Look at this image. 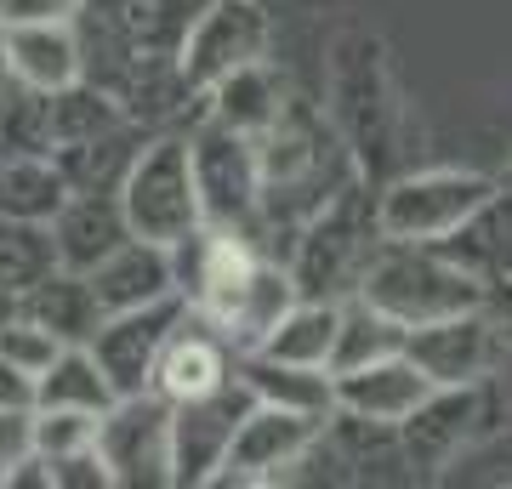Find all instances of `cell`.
I'll return each instance as SVG.
<instances>
[{"instance_id": "25", "label": "cell", "mask_w": 512, "mask_h": 489, "mask_svg": "<svg viewBox=\"0 0 512 489\" xmlns=\"http://www.w3.org/2000/svg\"><path fill=\"white\" fill-rule=\"evenodd\" d=\"M336 313H342V302H313V296H296L291 308L279 313V325L268 330L251 353L279 359V364H302V370H330Z\"/></svg>"}, {"instance_id": "34", "label": "cell", "mask_w": 512, "mask_h": 489, "mask_svg": "<svg viewBox=\"0 0 512 489\" xmlns=\"http://www.w3.org/2000/svg\"><path fill=\"white\" fill-rule=\"evenodd\" d=\"M46 467H52V489H114L109 467H103V455H97L92 444L57 455V461H46Z\"/></svg>"}, {"instance_id": "3", "label": "cell", "mask_w": 512, "mask_h": 489, "mask_svg": "<svg viewBox=\"0 0 512 489\" xmlns=\"http://www.w3.org/2000/svg\"><path fill=\"white\" fill-rule=\"evenodd\" d=\"M200 0H80L74 40H80V80L120 97L137 69L177 57L183 29Z\"/></svg>"}, {"instance_id": "13", "label": "cell", "mask_w": 512, "mask_h": 489, "mask_svg": "<svg viewBox=\"0 0 512 489\" xmlns=\"http://www.w3.org/2000/svg\"><path fill=\"white\" fill-rule=\"evenodd\" d=\"M245 410H251V387L239 376H228L200 399L171 404V489H205L217 478L222 450Z\"/></svg>"}, {"instance_id": "38", "label": "cell", "mask_w": 512, "mask_h": 489, "mask_svg": "<svg viewBox=\"0 0 512 489\" xmlns=\"http://www.w3.org/2000/svg\"><path fill=\"white\" fill-rule=\"evenodd\" d=\"M0 410H35V376L0 359Z\"/></svg>"}, {"instance_id": "5", "label": "cell", "mask_w": 512, "mask_h": 489, "mask_svg": "<svg viewBox=\"0 0 512 489\" xmlns=\"http://www.w3.org/2000/svg\"><path fill=\"white\" fill-rule=\"evenodd\" d=\"M359 302H370L376 313H387L393 325L416 330L433 325L444 313L484 308V279H473L467 268H456L439 245H410V239H382L370 251L359 285Z\"/></svg>"}, {"instance_id": "1", "label": "cell", "mask_w": 512, "mask_h": 489, "mask_svg": "<svg viewBox=\"0 0 512 489\" xmlns=\"http://www.w3.org/2000/svg\"><path fill=\"white\" fill-rule=\"evenodd\" d=\"M256 171H262V251L274 234L291 239V228L308 211H319L342 182L359 177L330 114L291 97V91H285L274 120L256 131Z\"/></svg>"}, {"instance_id": "16", "label": "cell", "mask_w": 512, "mask_h": 489, "mask_svg": "<svg viewBox=\"0 0 512 489\" xmlns=\"http://www.w3.org/2000/svg\"><path fill=\"white\" fill-rule=\"evenodd\" d=\"M421 393H427V376L404 353H387V359L353 364V370L330 376V410H342L353 421H370V427H399L416 410Z\"/></svg>"}, {"instance_id": "6", "label": "cell", "mask_w": 512, "mask_h": 489, "mask_svg": "<svg viewBox=\"0 0 512 489\" xmlns=\"http://www.w3.org/2000/svg\"><path fill=\"white\" fill-rule=\"evenodd\" d=\"M495 433H507V393H501L495 376L456 381V387H427L416 399V410L393 427L404 467L427 472V478L450 472L461 455H473Z\"/></svg>"}, {"instance_id": "12", "label": "cell", "mask_w": 512, "mask_h": 489, "mask_svg": "<svg viewBox=\"0 0 512 489\" xmlns=\"http://www.w3.org/2000/svg\"><path fill=\"white\" fill-rule=\"evenodd\" d=\"M92 450L103 455L114 489H165L171 484V404L154 387L114 399L97 416Z\"/></svg>"}, {"instance_id": "9", "label": "cell", "mask_w": 512, "mask_h": 489, "mask_svg": "<svg viewBox=\"0 0 512 489\" xmlns=\"http://www.w3.org/2000/svg\"><path fill=\"white\" fill-rule=\"evenodd\" d=\"M495 177L461 171V165H433V171H393L376 182V228L382 239H410V245H439L467 211L490 200Z\"/></svg>"}, {"instance_id": "22", "label": "cell", "mask_w": 512, "mask_h": 489, "mask_svg": "<svg viewBox=\"0 0 512 489\" xmlns=\"http://www.w3.org/2000/svg\"><path fill=\"white\" fill-rule=\"evenodd\" d=\"M18 313L23 319H35L40 330H52L63 347H86L92 342V330L103 325V308H97L92 279L74 273V268H52L40 285H29L18 296Z\"/></svg>"}, {"instance_id": "35", "label": "cell", "mask_w": 512, "mask_h": 489, "mask_svg": "<svg viewBox=\"0 0 512 489\" xmlns=\"http://www.w3.org/2000/svg\"><path fill=\"white\" fill-rule=\"evenodd\" d=\"M80 0H0V23H69Z\"/></svg>"}, {"instance_id": "30", "label": "cell", "mask_w": 512, "mask_h": 489, "mask_svg": "<svg viewBox=\"0 0 512 489\" xmlns=\"http://www.w3.org/2000/svg\"><path fill=\"white\" fill-rule=\"evenodd\" d=\"M387 353H404V325H393L387 313H376L359 296H342V313H336V347H330V376L336 370H353V364L387 359Z\"/></svg>"}, {"instance_id": "10", "label": "cell", "mask_w": 512, "mask_h": 489, "mask_svg": "<svg viewBox=\"0 0 512 489\" xmlns=\"http://www.w3.org/2000/svg\"><path fill=\"white\" fill-rule=\"evenodd\" d=\"M319 433H325V416L251 399V410L239 416V427H234V438H228V450H222V467H217L211 484H234V489L279 484V478H291V472L308 461Z\"/></svg>"}, {"instance_id": "39", "label": "cell", "mask_w": 512, "mask_h": 489, "mask_svg": "<svg viewBox=\"0 0 512 489\" xmlns=\"http://www.w3.org/2000/svg\"><path fill=\"white\" fill-rule=\"evenodd\" d=\"M0 489H52V467H46V455L29 450L18 467L6 472V484H0Z\"/></svg>"}, {"instance_id": "40", "label": "cell", "mask_w": 512, "mask_h": 489, "mask_svg": "<svg viewBox=\"0 0 512 489\" xmlns=\"http://www.w3.org/2000/svg\"><path fill=\"white\" fill-rule=\"evenodd\" d=\"M12 313H18V296H12V290H0V325H6Z\"/></svg>"}, {"instance_id": "24", "label": "cell", "mask_w": 512, "mask_h": 489, "mask_svg": "<svg viewBox=\"0 0 512 489\" xmlns=\"http://www.w3.org/2000/svg\"><path fill=\"white\" fill-rule=\"evenodd\" d=\"M279 103H285V80L274 74L268 57L222 74L217 86H205V120H217L228 131H245V137H256V131L268 126L279 114Z\"/></svg>"}, {"instance_id": "26", "label": "cell", "mask_w": 512, "mask_h": 489, "mask_svg": "<svg viewBox=\"0 0 512 489\" xmlns=\"http://www.w3.org/2000/svg\"><path fill=\"white\" fill-rule=\"evenodd\" d=\"M148 137H154V131H143V126L126 120V126L103 131V137H92V143L52 148V160H57V171H63V182H69V194H114Z\"/></svg>"}, {"instance_id": "31", "label": "cell", "mask_w": 512, "mask_h": 489, "mask_svg": "<svg viewBox=\"0 0 512 489\" xmlns=\"http://www.w3.org/2000/svg\"><path fill=\"white\" fill-rule=\"evenodd\" d=\"M52 268H57V251H52V228L46 222L0 217V290L23 296V290L40 285Z\"/></svg>"}, {"instance_id": "11", "label": "cell", "mask_w": 512, "mask_h": 489, "mask_svg": "<svg viewBox=\"0 0 512 489\" xmlns=\"http://www.w3.org/2000/svg\"><path fill=\"white\" fill-rule=\"evenodd\" d=\"M268 40H274V18L262 0H200L177 46V69L205 97V86H217L222 74L268 57Z\"/></svg>"}, {"instance_id": "18", "label": "cell", "mask_w": 512, "mask_h": 489, "mask_svg": "<svg viewBox=\"0 0 512 489\" xmlns=\"http://www.w3.org/2000/svg\"><path fill=\"white\" fill-rule=\"evenodd\" d=\"M46 228H52L57 268H74V273H92L103 256L120 251V245L131 239L126 211H120L114 194H69Z\"/></svg>"}, {"instance_id": "29", "label": "cell", "mask_w": 512, "mask_h": 489, "mask_svg": "<svg viewBox=\"0 0 512 489\" xmlns=\"http://www.w3.org/2000/svg\"><path fill=\"white\" fill-rule=\"evenodd\" d=\"M234 376L262 404L330 416V370H302V364H279V359H262V353H234Z\"/></svg>"}, {"instance_id": "2", "label": "cell", "mask_w": 512, "mask_h": 489, "mask_svg": "<svg viewBox=\"0 0 512 489\" xmlns=\"http://www.w3.org/2000/svg\"><path fill=\"white\" fill-rule=\"evenodd\" d=\"M330 126L342 131L359 177L376 182L393 177L399 165V137H404V103L387 69V46L370 29H348L330 46Z\"/></svg>"}, {"instance_id": "7", "label": "cell", "mask_w": 512, "mask_h": 489, "mask_svg": "<svg viewBox=\"0 0 512 489\" xmlns=\"http://www.w3.org/2000/svg\"><path fill=\"white\" fill-rule=\"evenodd\" d=\"M114 200L126 211L131 239H148V245H183L200 222V194H194V171H188V137L183 131H154L131 171L120 177Z\"/></svg>"}, {"instance_id": "17", "label": "cell", "mask_w": 512, "mask_h": 489, "mask_svg": "<svg viewBox=\"0 0 512 489\" xmlns=\"http://www.w3.org/2000/svg\"><path fill=\"white\" fill-rule=\"evenodd\" d=\"M228 376H234V353H228V342H222L205 319L183 313V325L165 336L160 359H154V381H148V387H154L165 404H183V399H200V393L222 387Z\"/></svg>"}, {"instance_id": "20", "label": "cell", "mask_w": 512, "mask_h": 489, "mask_svg": "<svg viewBox=\"0 0 512 489\" xmlns=\"http://www.w3.org/2000/svg\"><path fill=\"white\" fill-rule=\"evenodd\" d=\"M6 74L29 91H57L80 80V40L74 23H0Z\"/></svg>"}, {"instance_id": "8", "label": "cell", "mask_w": 512, "mask_h": 489, "mask_svg": "<svg viewBox=\"0 0 512 489\" xmlns=\"http://www.w3.org/2000/svg\"><path fill=\"white\" fill-rule=\"evenodd\" d=\"M188 137V171L200 194V222L222 234H245L262 245V171H256V137L228 131L217 120H194Z\"/></svg>"}, {"instance_id": "36", "label": "cell", "mask_w": 512, "mask_h": 489, "mask_svg": "<svg viewBox=\"0 0 512 489\" xmlns=\"http://www.w3.org/2000/svg\"><path fill=\"white\" fill-rule=\"evenodd\" d=\"M29 450H35L29 444V410H0V484Z\"/></svg>"}, {"instance_id": "28", "label": "cell", "mask_w": 512, "mask_h": 489, "mask_svg": "<svg viewBox=\"0 0 512 489\" xmlns=\"http://www.w3.org/2000/svg\"><path fill=\"white\" fill-rule=\"evenodd\" d=\"M109 404H114V387L97 370L92 347H57V359L35 376V410H86V416H103Z\"/></svg>"}, {"instance_id": "19", "label": "cell", "mask_w": 512, "mask_h": 489, "mask_svg": "<svg viewBox=\"0 0 512 489\" xmlns=\"http://www.w3.org/2000/svg\"><path fill=\"white\" fill-rule=\"evenodd\" d=\"M97 308L103 313H126V308H148L160 296H177V273H171V251L148 245V239H126L120 251H109L92 273Z\"/></svg>"}, {"instance_id": "42", "label": "cell", "mask_w": 512, "mask_h": 489, "mask_svg": "<svg viewBox=\"0 0 512 489\" xmlns=\"http://www.w3.org/2000/svg\"><path fill=\"white\" fill-rule=\"evenodd\" d=\"M495 182H501V188H512V160L501 165V177H495Z\"/></svg>"}, {"instance_id": "37", "label": "cell", "mask_w": 512, "mask_h": 489, "mask_svg": "<svg viewBox=\"0 0 512 489\" xmlns=\"http://www.w3.org/2000/svg\"><path fill=\"white\" fill-rule=\"evenodd\" d=\"M484 313H490V325H495V336H501V347H512V273L484 285Z\"/></svg>"}, {"instance_id": "33", "label": "cell", "mask_w": 512, "mask_h": 489, "mask_svg": "<svg viewBox=\"0 0 512 489\" xmlns=\"http://www.w3.org/2000/svg\"><path fill=\"white\" fill-rule=\"evenodd\" d=\"M57 347L63 342H57L52 330H40L35 319H23V313H12V319L0 325V359L18 364L23 376H40V370L57 359Z\"/></svg>"}, {"instance_id": "14", "label": "cell", "mask_w": 512, "mask_h": 489, "mask_svg": "<svg viewBox=\"0 0 512 489\" xmlns=\"http://www.w3.org/2000/svg\"><path fill=\"white\" fill-rule=\"evenodd\" d=\"M188 302L183 296H160V302H148V308H126V313H103V325L92 330V359L97 370L109 376L114 399H126V393H148V381H154V359H160L165 336L183 325Z\"/></svg>"}, {"instance_id": "23", "label": "cell", "mask_w": 512, "mask_h": 489, "mask_svg": "<svg viewBox=\"0 0 512 489\" xmlns=\"http://www.w3.org/2000/svg\"><path fill=\"white\" fill-rule=\"evenodd\" d=\"M291 302H296V285H291V273H285V262L279 256H262L251 268V279H245V290L234 296V308L222 313L211 330L228 342V353H251L279 325V313L291 308Z\"/></svg>"}, {"instance_id": "21", "label": "cell", "mask_w": 512, "mask_h": 489, "mask_svg": "<svg viewBox=\"0 0 512 489\" xmlns=\"http://www.w3.org/2000/svg\"><path fill=\"white\" fill-rule=\"evenodd\" d=\"M439 251L456 262V268H467L473 279H507L512 273V188H501L495 182L490 200L478 205V211H467V217L450 228V234L439 239Z\"/></svg>"}, {"instance_id": "4", "label": "cell", "mask_w": 512, "mask_h": 489, "mask_svg": "<svg viewBox=\"0 0 512 489\" xmlns=\"http://www.w3.org/2000/svg\"><path fill=\"white\" fill-rule=\"evenodd\" d=\"M382 245L376 228V188L365 177L342 182L319 211L291 228V251H285V273H291L296 296L313 302H342L353 296L359 273H365L370 251Z\"/></svg>"}, {"instance_id": "41", "label": "cell", "mask_w": 512, "mask_h": 489, "mask_svg": "<svg viewBox=\"0 0 512 489\" xmlns=\"http://www.w3.org/2000/svg\"><path fill=\"white\" fill-rule=\"evenodd\" d=\"M6 80H12V74H6V40H0V86H6Z\"/></svg>"}, {"instance_id": "27", "label": "cell", "mask_w": 512, "mask_h": 489, "mask_svg": "<svg viewBox=\"0 0 512 489\" xmlns=\"http://www.w3.org/2000/svg\"><path fill=\"white\" fill-rule=\"evenodd\" d=\"M126 126V114L103 86L92 80H69V86L46 91V154L52 148H74V143H92L103 131Z\"/></svg>"}, {"instance_id": "32", "label": "cell", "mask_w": 512, "mask_h": 489, "mask_svg": "<svg viewBox=\"0 0 512 489\" xmlns=\"http://www.w3.org/2000/svg\"><path fill=\"white\" fill-rule=\"evenodd\" d=\"M92 438H97V416H86V410H29V444L46 461H57L69 450H86Z\"/></svg>"}, {"instance_id": "15", "label": "cell", "mask_w": 512, "mask_h": 489, "mask_svg": "<svg viewBox=\"0 0 512 489\" xmlns=\"http://www.w3.org/2000/svg\"><path fill=\"white\" fill-rule=\"evenodd\" d=\"M404 359L427 376V387H456V381L495 376L501 336H495V325H490L484 308L444 313V319H433V325L404 330Z\"/></svg>"}]
</instances>
